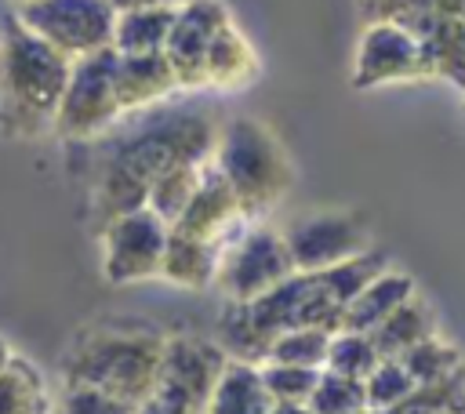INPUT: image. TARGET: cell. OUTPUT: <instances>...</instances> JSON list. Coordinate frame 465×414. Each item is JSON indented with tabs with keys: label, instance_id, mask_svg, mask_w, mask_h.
<instances>
[{
	"label": "cell",
	"instance_id": "obj_13",
	"mask_svg": "<svg viewBox=\"0 0 465 414\" xmlns=\"http://www.w3.org/2000/svg\"><path fill=\"white\" fill-rule=\"evenodd\" d=\"M243 225H247V218H243L229 182L218 174L214 163H207L196 196L189 200V207L178 214V222L171 229H178L185 236H196V240H207L214 247H225Z\"/></svg>",
	"mask_w": 465,
	"mask_h": 414
},
{
	"label": "cell",
	"instance_id": "obj_22",
	"mask_svg": "<svg viewBox=\"0 0 465 414\" xmlns=\"http://www.w3.org/2000/svg\"><path fill=\"white\" fill-rule=\"evenodd\" d=\"M0 414H51L44 374L25 356H15L0 374Z\"/></svg>",
	"mask_w": 465,
	"mask_h": 414
},
{
	"label": "cell",
	"instance_id": "obj_10",
	"mask_svg": "<svg viewBox=\"0 0 465 414\" xmlns=\"http://www.w3.org/2000/svg\"><path fill=\"white\" fill-rule=\"evenodd\" d=\"M171 225L153 214L149 207L127 211L98 229L102 240V276L113 287L156 280L163 265V247H167Z\"/></svg>",
	"mask_w": 465,
	"mask_h": 414
},
{
	"label": "cell",
	"instance_id": "obj_3",
	"mask_svg": "<svg viewBox=\"0 0 465 414\" xmlns=\"http://www.w3.org/2000/svg\"><path fill=\"white\" fill-rule=\"evenodd\" d=\"M73 62L44 44L15 11H0V134L15 142L54 131Z\"/></svg>",
	"mask_w": 465,
	"mask_h": 414
},
{
	"label": "cell",
	"instance_id": "obj_11",
	"mask_svg": "<svg viewBox=\"0 0 465 414\" xmlns=\"http://www.w3.org/2000/svg\"><path fill=\"white\" fill-rule=\"evenodd\" d=\"M294 269L323 272L371 251V225L360 211H309L283 229Z\"/></svg>",
	"mask_w": 465,
	"mask_h": 414
},
{
	"label": "cell",
	"instance_id": "obj_31",
	"mask_svg": "<svg viewBox=\"0 0 465 414\" xmlns=\"http://www.w3.org/2000/svg\"><path fill=\"white\" fill-rule=\"evenodd\" d=\"M58 414H138V407L127 403V399H116L109 392H98V389L62 385Z\"/></svg>",
	"mask_w": 465,
	"mask_h": 414
},
{
	"label": "cell",
	"instance_id": "obj_21",
	"mask_svg": "<svg viewBox=\"0 0 465 414\" xmlns=\"http://www.w3.org/2000/svg\"><path fill=\"white\" fill-rule=\"evenodd\" d=\"M178 7H134L116 11L113 47L116 54H163Z\"/></svg>",
	"mask_w": 465,
	"mask_h": 414
},
{
	"label": "cell",
	"instance_id": "obj_7",
	"mask_svg": "<svg viewBox=\"0 0 465 414\" xmlns=\"http://www.w3.org/2000/svg\"><path fill=\"white\" fill-rule=\"evenodd\" d=\"M225 363H229V352L214 338L189 334V330L167 334L153 399H160L178 414H203Z\"/></svg>",
	"mask_w": 465,
	"mask_h": 414
},
{
	"label": "cell",
	"instance_id": "obj_29",
	"mask_svg": "<svg viewBox=\"0 0 465 414\" xmlns=\"http://www.w3.org/2000/svg\"><path fill=\"white\" fill-rule=\"evenodd\" d=\"M414 389L418 385H414V378L407 374V367L400 360H381L367 374V381H363V392H367V407L371 410H396V407H403L411 399Z\"/></svg>",
	"mask_w": 465,
	"mask_h": 414
},
{
	"label": "cell",
	"instance_id": "obj_20",
	"mask_svg": "<svg viewBox=\"0 0 465 414\" xmlns=\"http://www.w3.org/2000/svg\"><path fill=\"white\" fill-rule=\"evenodd\" d=\"M432 334H440L436 312H432V305L425 298L414 294L411 301H403L392 316H385L371 330V341H374V349H378L381 360H400V356H407L414 345H421Z\"/></svg>",
	"mask_w": 465,
	"mask_h": 414
},
{
	"label": "cell",
	"instance_id": "obj_28",
	"mask_svg": "<svg viewBox=\"0 0 465 414\" xmlns=\"http://www.w3.org/2000/svg\"><path fill=\"white\" fill-rule=\"evenodd\" d=\"M258 370H262V381L276 407H309L316 381L323 374V370L291 367V363H258Z\"/></svg>",
	"mask_w": 465,
	"mask_h": 414
},
{
	"label": "cell",
	"instance_id": "obj_23",
	"mask_svg": "<svg viewBox=\"0 0 465 414\" xmlns=\"http://www.w3.org/2000/svg\"><path fill=\"white\" fill-rule=\"evenodd\" d=\"M400 363L407 367V374L414 378V385H436V381H447V378H454V374L465 370L461 349L454 341H447L443 334L425 338L407 356H400Z\"/></svg>",
	"mask_w": 465,
	"mask_h": 414
},
{
	"label": "cell",
	"instance_id": "obj_32",
	"mask_svg": "<svg viewBox=\"0 0 465 414\" xmlns=\"http://www.w3.org/2000/svg\"><path fill=\"white\" fill-rule=\"evenodd\" d=\"M116 11H134V7H182L189 0H109Z\"/></svg>",
	"mask_w": 465,
	"mask_h": 414
},
{
	"label": "cell",
	"instance_id": "obj_30",
	"mask_svg": "<svg viewBox=\"0 0 465 414\" xmlns=\"http://www.w3.org/2000/svg\"><path fill=\"white\" fill-rule=\"evenodd\" d=\"M367 410V392L363 381L341 378L334 370H323L316 381V392L309 399V414H363Z\"/></svg>",
	"mask_w": 465,
	"mask_h": 414
},
{
	"label": "cell",
	"instance_id": "obj_8",
	"mask_svg": "<svg viewBox=\"0 0 465 414\" xmlns=\"http://www.w3.org/2000/svg\"><path fill=\"white\" fill-rule=\"evenodd\" d=\"M15 15L69 62L113 47L116 7L109 0H29Z\"/></svg>",
	"mask_w": 465,
	"mask_h": 414
},
{
	"label": "cell",
	"instance_id": "obj_1",
	"mask_svg": "<svg viewBox=\"0 0 465 414\" xmlns=\"http://www.w3.org/2000/svg\"><path fill=\"white\" fill-rule=\"evenodd\" d=\"M218 127L193 105L160 102L127 113L102 138L87 145V218L94 229L145 207L149 189L182 163H207L214 156Z\"/></svg>",
	"mask_w": 465,
	"mask_h": 414
},
{
	"label": "cell",
	"instance_id": "obj_15",
	"mask_svg": "<svg viewBox=\"0 0 465 414\" xmlns=\"http://www.w3.org/2000/svg\"><path fill=\"white\" fill-rule=\"evenodd\" d=\"M425 65L432 80L465 94V15H432L418 29Z\"/></svg>",
	"mask_w": 465,
	"mask_h": 414
},
{
	"label": "cell",
	"instance_id": "obj_25",
	"mask_svg": "<svg viewBox=\"0 0 465 414\" xmlns=\"http://www.w3.org/2000/svg\"><path fill=\"white\" fill-rule=\"evenodd\" d=\"M207 163H211V160H207ZM207 163H182V167L167 171V174L149 189L145 207H149L153 214H160L167 225H174V222H178V214H182V211L189 207V200L196 196V189H200V182H203Z\"/></svg>",
	"mask_w": 465,
	"mask_h": 414
},
{
	"label": "cell",
	"instance_id": "obj_17",
	"mask_svg": "<svg viewBox=\"0 0 465 414\" xmlns=\"http://www.w3.org/2000/svg\"><path fill=\"white\" fill-rule=\"evenodd\" d=\"M218 254H222V247L171 229L167 232V247H163L160 280H167L174 287H185V291H203L218 276Z\"/></svg>",
	"mask_w": 465,
	"mask_h": 414
},
{
	"label": "cell",
	"instance_id": "obj_37",
	"mask_svg": "<svg viewBox=\"0 0 465 414\" xmlns=\"http://www.w3.org/2000/svg\"><path fill=\"white\" fill-rule=\"evenodd\" d=\"M461 109H465V98H461Z\"/></svg>",
	"mask_w": 465,
	"mask_h": 414
},
{
	"label": "cell",
	"instance_id": "obj_5",
	"mask_svg": "<svg viewBox=\"0 0 465 414\" xmlns=\"http://www.w3.org/2000/svg\"><path fill=\"white\" fill-rule=\"evenodd\" d=\"M124 120V105L116 94V47L76 58L54 113V131L69 145H84L102 138L113 123Z\"/></svg>",
	"mask_w": 465,
	"mask_h": 414
},
{
	"label": "cell",
	"instance_id": "obj_6",
	"mask_svg": "<svg viewBox=\"0 0 465 414\" xmlns=\"http://www.w3.org/2000/svg\"><path fill=\"white\" fill-rule=\"evenodd\" d=\"M294 272L298 269H294L283 229L269 222H247L222 247L214 287L225 294V301H254Z\"/></svg>",
	"mask_w": 465,
	"mask_h": 414
},
{
	"label": "cell",
	"instance_id": "obj_4",
	"mask_svg": "<svg viewBox=\"0 0 465 414\" xmlns=\"http://www.w3.org/2000/svg\"><path fill=\"white\" fill-rule=\"evenodd\" d=\"M211 163L229 182L247 222H265L294 189L291 153L280 134L254 116H236L218 131Z\"/></svg>",
	"mask_w": 465,
	"mask_h": 414
},
{
	"label": "cell",
	"instance_id": "obj_27",
	"mask_svg": "<svg viewBox=\"0 0 465 414\" xmlns=\"http://www.w3.org/2000/svg\"><path fill=\"white\" fill-rule=\"evenodd\" d=\"M367 22H400L407 29H418L432 15H465V0H360Z\"/></svg>",
	"mask_w": 465,
	"mask_h": 414
},
{
	"label": "cell",
	"instance_id": "obj_24",
	"mask_svg": "<svg viewBox=\"0 0 465 414\" xmlns=\"http://www.w3.org/2000/svg\"><path fill=\"white\" fill-rule=\"evenodd\" d=\"M327 352H331V330L323 327H294L272 338L265 363H291V367H309V370H323L327 367Z\"/></svg>",
	"mask_w": 465,
	"mask_h": 414
},
{
	"label": "cell",
	"instance_id": "obj_9",
	"mask_svg": "<svg viewBox=\"0 0 465 414\" xmlns=\"http://www.w3.org/2000/svg\"><path fill=\"white\" fill-rule=\"evenodd\" d=\"M429 80L432 73L425 65L421 40L414 29L385 18L363 25L356 40L352 69H349V84L356 91L392 87V84H429Z\"/></svg>",
	"mask_w": 465,
	"mask_h": 414
},
{
	"label": "cell",
	"instance_id": "obj_16",
	"mask_svg": "<svg viewBox=\"0 0 465 414\" xmlns=\"http://www.w3.org/2000/svg\"><path fill=\"white\" fill-rule=\"evenodd\" d=\"M418 291H414V280L400 269H385L378 272L349 305H345V316H341V330H360V334H371L385 316H392L403 301H411Z\"/></svg>",
	"mask_w": 465,
	"mask_h": 414
},
{
	"label": "cell",
	"instance_id": "obj_12",
	"mask_svg": "<svg viewBox=\"0 0 465 414\" xmlns=\"http://www.w3.org/2000/svg\"><path fill=\"white\" fill-rule=\"evenodd\" d=\"M229 22H232V15L222 0H189L178 7L163 58L182 91L207 87V51Z\"/></svg>",
	"mask_w": 465,
	"mask_h": 414
},
{
	"label": "cell",
	"instance_id": "obj_14",
	"mask_svg": "<svg viewBox=\"0 0 465 414\" xmlns=\"http://www.w3.org/2000/svg\"><path fill=\"white\" fill-rule=\"evenodd\" d=\"M174 91L182 87L163 54H116V94H120L124 116L171 102Z\"/></svg>",
	"mask_w": 465,
	"mask_h": 414
},
{
	"label": "cell",
	"instance_id": "obj_26",
	"mask_svg": "<svg viewBox=\"0 0 465 414\" xmlns=\"http://www.w3.org/2000/svg\"><path fill=\"white\" fill-rule=\"evenodd\" d=\"M381 363L371 334H360V330H334L331 334V352H327V367L323 370H334L341 378H356V381H367V374Z\"/></svg>",
	"mask_w": 465,
	"mask_h": 414
},
{
	"label": "cell",
	"instance_id": "obj_2",
	"mask_svg": "<svg viewBox=\"0 0 465 414\" xmlns=\"http://www.w3.org/2000/svg\"><path fill=\"white\" fill-rule=\"evenodd\" d=\"M167 334L138 320H102L73 334L62 356V385H84L142 407L156 392Z\"/></svg>",
	"mask_w": 465,
	"mask_h": 414
},
{
	"label": "cell",
	"instance_id": "obj_18",
	"mask_svg": "<svg viewBox=\"0 0 465 414\" xmlns=\"http://www.w3.org/2000/svg\"><path fill=\"white\" fill-rule=\"evenodd\" d=\"M262 73V62L251 47V40L236 29V22H229L211 51H207V87L214 91H243L247 84H254Z\"/></svg>",
	"mask_w": 465,
	"mask_h": 414
},
{
	"label": "cell",
	"instance_id": "obj_36",
	"mask_svg": "<svg viewBox=\"0 0 465 414\" xmlns=\"http://www.w3.org/2000/svg\"><path fill=\"white\" fill-rule=\"evenodd\" d=\"M11 4H15V7H22V4H29V0H11Z\"/></svg>",
	"mask_w": 465,
	"mask_h": 414
},
{
	"label": "cell",
	"instance_id": "obj_33",
	"mask_svg": "<svg viewBox=\"0 0 465 414\" xmlns=\"http://www.w3.org/2000/svg\"><path fill=\"white\" fill-rule=\"evenodd\" d=\"M138 414H178V410H171V407H163L160 399H145V403L138 407Z\"/></svg>",
	"mask_w": 465,
	"mask_h": 414
},
{
	"label": "cell",
	"instance_id": "obj_34",
	"mask_svg": "<svg viewBox=\"0 0 465 414\" xmlns=\"http://www.w3.org/2000/svg\"><path fill=\"white\" fill-rule=\"evenodd\" d=\"M11 360H15V349L7 345V338H0V374L11 367Z\"/></svg>",
	"mask_w": 465,
	"mask_h": 414
},
{
	"label": "cell",
	"instance_id": "obj_19",
	"mask_svg": "<svg viewBox=\"0 0 465 414\" xmlns=\"http://www.w3.org/2000/svg\"><path fill=\"white\" fill-rule=\"evenodd\" d=\"M272 396L262 381L258 363L229 360L203 414H272Z\"/></svg>",
	"mask_w": 465,
	"mask_h": 414
},
{
	"label": "cell",
	"instance_id": "obj_35",
	"mask_svg": "<svg viewBox=\"0 0 465 414\" xmlns=\"http://www.w3.org/2000/svg\"><path fill=\"white\" fill-rule=\"evenodd\" d=\"M272 414H309V407H272Z\"/></svg>",
	"mask_w": 465,
	"mask_h": 414
}]
</instances>
